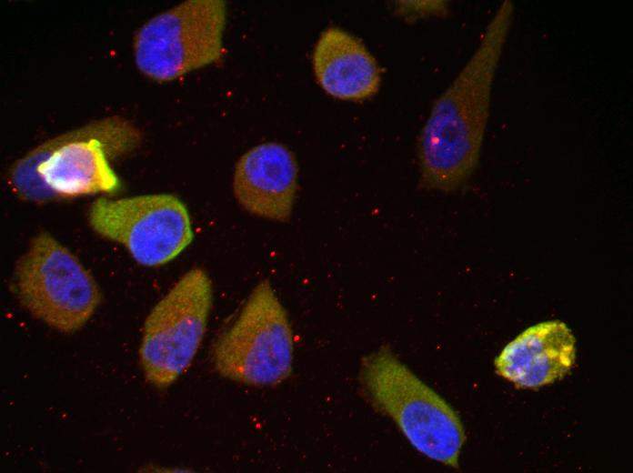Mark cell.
<instances>
[{"label":"cell","mask_w":633,"mask_h":473,"mask_svg":"<svg viewBox=\"0 0 633 473\" xmlns=\"http://www.w3.org/2000/svg\"><path fill=\"white\" fill-rule=\"evenodd\" d=\"M88 221L95 232L126 247L146 267L172 261L194 238L186 206L166 193L101 196L90 206Z\"/></svg>","instance_id":"cell-8"},{"label":"cell","mask_w":633,"mask_h":473,"mask_svg":"<svg viewBox=\"0 0 633 473\" xmlns=\"http://www.w3.org/2000/svg\"><path fill=\"white\" fill-rule=\"evenodd\" d=\"M360 379L372 404L396 423L417 450L458 468L466 439L458 415L388 347L363 358Z\"/></svg>","instance_id":"cell-3"},{"label":"cell","mask_w":633,"mask_h":473,"mask_svg":"<svg viewBox=\"0 0 633 473\" xmlns=\"http://www.w3.org/2000/svg\"><path fill=\"white\" fill-rule=\"evenodd\" d=\"M21 305L63 332L79 330L100 303L98 287L79 260L53 236L36 235L15 268Z\"/></svg>","instance_id":"cell-5"},{"label":"cell","mask_w":633,"mask_h":473,"mask_svg":"<svg viewBox=\"0 0 633 473\" xmlns=\"http://www.w3.org/2000/svg\"><path fill=\"white\" fill-rule=\"evenodd\" d=\"M312 62L317 83L336 98L361 101L378 91L377 60L360 39L342 28L330 26L320 34Z\"/></svg>","instance_id":"cell-11"},{"label":"cell","mask_w":633,"mask_h":473,"mask_svg":"<svg viewBox=\"0 0 633 473\" xmlns=\"http://www.w3.org/2000/svg\"><path fill=\"white\" fill-rule=\"evenodd\" d=\"M226 21L222 0H188L158 14L135 36L136 66L166 82L218 61Z\"/></svg>","instance_id":"cell-6"},{"label":"cell","mask_w":633,"mask_h":473,"mask_svg":"<svg viewBox=\"0 0 633 473\" xmlns=\"http://www.w3.org/2000/svg\"><path fill=\"white\" fill-rule=\"evenodd\" d=\"M212 359L221 376L251 386H274L290 375L292 329L268 280L255 287L236 319L217 338Z\"/></svg>","instance_id":"cell-4"},{"label":"cell","mask_w":633,"mask_h":473,"mask_svg":"<svg viewBox=\"0 0 633 473\" xmlns=\"http://www.w3.org/2000/svg\"><path fill=\"white\" fill-rule=\"evenodd\" d=\"M140 131L129 121L110 116L51 138L17 160L9 173L14 191L32 202L112 194L121 181L111 160L141 143Z\"/></svg>","instance_id":"cell-2"},{"label":"cell","mask_w":633,"mask_h":473,"mask_svg":"<svg viewBox=\"0 0 633 473\" xmlns=\"http://www.w3.org/2000/svg\"><path fill=\"white\" fill-rule=\"evenodd\" d=\"M212 283L201 268L185 273L148 314L139 350L146 380L166 387L189 367L203 340Z\"/></svg>","instance_id":"cell-7"},{"label":"cell","mask_w":633,"mask_h":473,"mask_svg":"<svg viewBox=\"0 0 633 473\" xmlns=\"http://www.w3.org/2000/svg\"><path fill=\"white\" fill-rule=\"evenodd\" d=\"M400 6L399 11L419 15H441L447 11L444 1L401 2Z\"/></svg>","instance_id":"cell-12"},{"label":"cell","mask_w":633,"mask_h":473,"mask_svg":"<svg viewBox=\"0 0 633 473\" xmlns=\"http://www.w3.org/2000/svg\"><path fill=\"white\" fill-rule=\"evenodd\" d=\"M297 164L284 145L267 142L246 152L237 161L233 192L248 213L285 222L292 215L297 190Z\"/></svg>","instance_id":"cell-9"},{"label":"cell","mask_w":633,"mask_h":473,"mask_svg":"<svg viewBox=\"0 0 633 473\" xmlns=\"http://www.w3.org/2000/svg\"><path fill=\"white\" fill-rule=\"evenodd\" d=\"M514 12L512 1L501 3L470 58L433 104L418 139L420 179L425 187L455 191L475 171Z\"/></svg>","instance_id":"cell-1"},{"label":"cell","mask_w":633,"mask_h":473,"mask_svg":"<svg viewBox=\"0 0 633 473\" xmlns=\"http://www.w3.org/2000/svg\"><path fill=\"white\" fill-rule=\"evenodd\" d=\"M576 358V339L562 321L531 326L495 359L497 373L518 388H538L563 378Z\"/></svg>","instance_id":"cell-10"}]
</instances>
